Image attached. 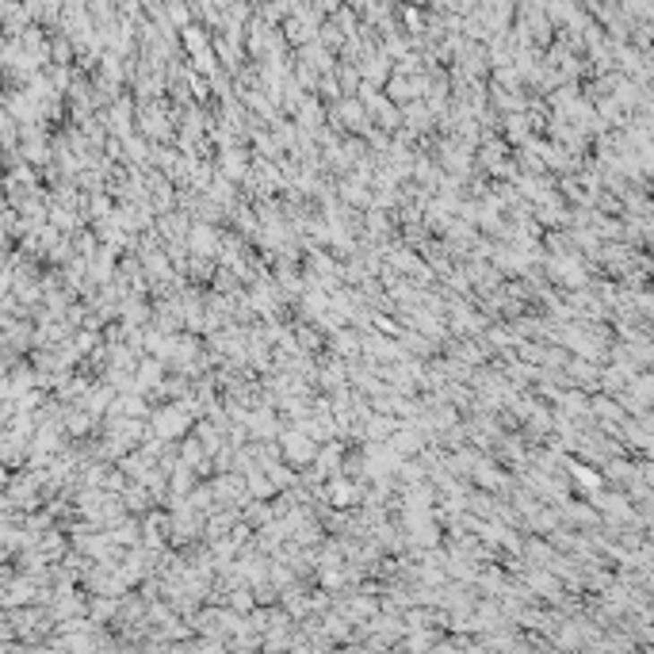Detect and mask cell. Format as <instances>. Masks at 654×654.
I'll return each instance as SVG.
<instances>
[{
  "mask_svg": "<svg viewBox=\"0 0 654 654\" xmlns=\"http://www.w3.org/2000/svg\"><path fill=\"white\" fill-rule=\"evenodd\" d=\"M119 502H123L126 513H134V517H142L146 509H153V497H150V490L142 486V482H126V486L119 490Z\"/></svg>",
  "mask_w": 654,
  "mask_h": 654,
  "instance_id": "52a82bcc",
  "label": "cell"
},
{
  "mask_svg": "<svg viewBox=\"0 0 654 654\" xmlns=\"http://www.w3.org/2000/svg\"><path fill=\"white\" fill-rule=\"evenodd\" d=\"M241 478H245V494H249V497H272V494H276L272 478H268L261 467H249V471L241 475Z\"/></svg>",
  "mask_w": 654,
  "mask_h": 654,
  "instance_id": "9c48e42d",
  "label": "cell"
},
{
  "mask_svg": "<svg viewBox=\"0 0 654 654\" xmlns=\"http://www.w3.org/2000/svg\"><path fill=\"white\" fill-rule=\"evenodd\" d=\"M4 264H8V257H4V253H0V268H4Z\"/></svg>",
  "mask_w": 654,
  "mask_h": 654,
  "instance_id": "8fae6325",
  "label": "cell"
},
{
  "mask_svg": "<svg viewBox=\"0 0 654 654\" xmlns=\"http://www.w3.org/2000/svg\"><path fill=\"white\" fill-rule=\"evenodd\" d=\"M249 158H253L249 146L215 150V173L226 176V180H234V184H241V180H245V173H249Z\"/></svg>",
  "mask_w": 654,
  "mask_h": 654,
  "instance_id": "277c9868",
  "label": "cell"
},
{
  "mask_svg": "<svg viewBox=\"0 0 654 654\" xmlns=\"http://www.w3.org/2000/svg\"><path fill=\"white\" fill-rule=\"evenodd\" d=\"M563 372L571 375V387H581V391H601V364L597 360H586V357H566Z\"/></svg>",
  "mask_w": 654,
  "mask_h": 654,
  "instance_id": "5b68a950",
  "label": "cell"
},
{
  "mask_svg": "<svg viewBox=\"0 0 654 654\" xmlns=\"http://www.w3.org/2000/svg\"><path fill=\"white\" fill-rule=\"evenodd\" d=\"M398 421L394 414H383V409H372V414H367V421H364V433H367V440H387L394 429H398Z\"/></svg>",
  "mask_w": 654,
  "mask_h": 654,
  "instance_id": "ba28073f",
  "label": "cell"
},
{
  "mask_svg": "<svg viewBox=\"0 0 654 654\" xmlns=\"http://www.w3.org/2000/svg\"><path fill=\"white\" fill-rule=\"evenodd\" d=\"M276 444H280L283 463H291L295 471L306 463H314V456H318V440H310L303 429H295V425H283L276 433Z\"/></svg>",
  "mask_w": 654,
  "mask_h": 654,
  "instance_id": "6da1fadb",
  "label": "cell"
},
{
  "mask_svg": "<svg viewBox=\"0 0 654 654\" xmlns=\"http://www.w3.org/2000/svg\"><path fill=\"white\" fill-rule=\"evenodd\" d=\"M219 230H222V226H215V222L192 219L188 234H184V245H188L192 257H211V261H215V253H219Z\"/></svg>",
  "mask_w": 654,
  "mask_h": 654,
  "instance_id": "3957f363",
  "label": "cell"
},
{
  "mask_svg": "<svg viewBox=\"0 0 654 654\" xmlns=\"http://www.w3.org/2000/svg\"><path fill=\"white\" fill-rule=\"evenodd\" d=\"M264 475L272 478V486H276V490H288V486H295V482H298V471H295L291 463H283V460L268 463V467H264Z\"/></svg>",
  "mask_w": 654,
  "mask_h": 654,
  "instance_id": "30bf717a",
  "label": "cell"
},
{
  "mask_svg": "<svg viewBox=\"0 0 654 654\" xmlns=\"http://www.w3.org/2000/svg\"><path fill=\"white\" fill-rule=\"evenodd\" d=\"M325 352H333L340 360H360V330H352V325H340L325 337Z\"/></svg>",
  "mask_w": 654,
  "mask_h": 654,
  "instance_id": "8992f818",
  "label": "cell"
},
{
  "mask_svg": "<svg viewBox=\"0 0 654 654\" xmlns=\"http://www.w3.org/2000/svg\"><path fill=\"white\" fill-rule=\"evenodd\" d=\"M146 425H150V433L161 436V440H180L184 433H192V417L184 414L176 402H158L150 409Z\"/></svg>",
  "mask_w": 654,
  "mask_h": 654,
  "instance_id": "7a4b0ae2",
  "label": "cell"
}]
</instances>
